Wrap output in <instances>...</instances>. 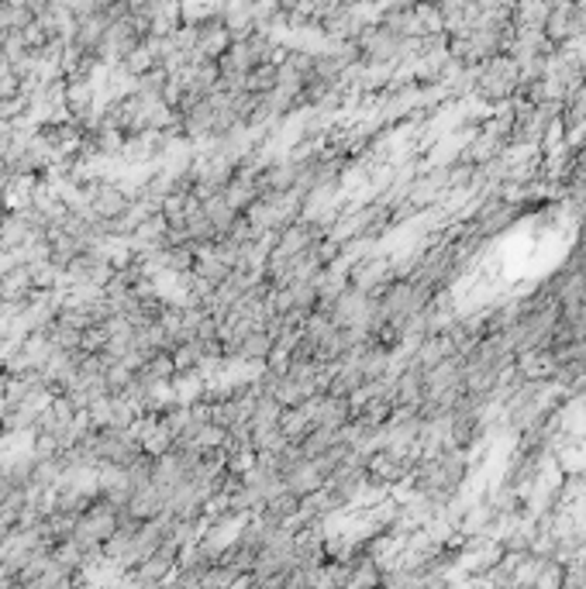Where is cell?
Here are the masks:
<instances>
[{"label":"cell","instance_id":"1","mask_svg":"<svg viewBox=\"0 0 586 589\" xmlns=\"http://www.w3.org/2000/svg\"><path fill=\"white\" fill-rule=\"evenodd\" d=\"M541 35L552 46H562L565 38L586 35V11L583 8H552L541 22Z\"/></svg>","mask_w":586,"mask_h":589}]
</instances>
